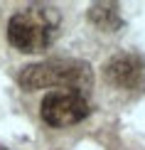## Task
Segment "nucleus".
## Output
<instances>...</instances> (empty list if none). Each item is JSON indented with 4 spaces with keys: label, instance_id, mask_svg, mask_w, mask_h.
<instances>
[{
    "label": "nucleus",
    "instance_id": "f03ea898",
    "mask_svg": "<svg viewBox=\"0 0 145 150\" xmlns=\"http://www.w3.org/2000/svg\"><path fill=\"white\" fill-rule=\"evenodd\" d=\"M17 84L25 91H40L57 86V89H71L84 93L93 84V71L81 59H47L22 67L17 74Z\"/></svg>",
    "mask_w": 145,
    "mask_h": 150
},
{
    "label": "nucleus",
    "instance_id": "f257e3e1",
    "mask_svg": "<svg viewBox=\"0 0 145 150\" xmlns=\"http://www.w3.org/2000/svg\"><path fill=\"white\" fill-rule=\"evenodd\" d=\"M62 15L52 5H27L8 20V40L17 52H45L59 35Z\"/></svg>",
    "mask_w": 145,
    "mask_h": 150
},
{
    "label": "nucleus",
    "instance_id": "39448f33",
    "mask_svg": "<svg viewBox=\"0 0 145 150\" xmlns=\"http://www.w3.org/2000/svg\"><path fill=\"white\" fill-rule=\"evenodd\" d=\"M89 20L96 25L98 30H103V32H116L123 25L118 3H93L91 10H89Z\"/></svg>",
    "mask_w": 145,
    "mask_h": 150
},
{
    "label": "nucleus",
    "instance_id": "20e7f679",
    "mask_svg": "<svg viewBox=\"0 0 145 150\" xmlns=\"http://www.w3.org/2000/svg\"><path fill=\"white\" fill-rule=\"evenodd\" d=\"M103 74H106V81H108L111 86L133 91V89H140V84H143L145 62L138 57V54L123 52V54H116V57L108 59Z\"/></svg>",
    "mask_w": 145,
    "mask_h": 150
},
{
    "label": "nucleus",
    "instance_id": "7ed1b4c3",
    "mask_svg": "<svg viewBox=\"0 0 145 150\" xmlns=\"http://www.w3.org/2000/svg\"><path fill=\"white\" fill-rule=\"evenodd\" d=\"M91 113V106L86 101V96L81 91H71V89H54L45 93L40 103V116L47 126L52 128H66L74 123L84 121Z\"/></svg>",
    "mask_w": 145,
    "mask_h": 150
},
{
    "label": "nucleus",
    "instance_id": "423d86ee",
    "mask_svg": "<svg viewBox=\"0 0 145 150\" xmlns=\"http://www.w3.org/2000/svg\"><path fill=\"white\" fill-rule=\"evenodd\" d=\"M0 150H8V148H3V145H0Z\"/></svg>",
    "mask_w": 145,
    "mask_h": 150
}]
</instances>
